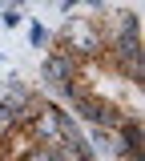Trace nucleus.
<instances>
[{
    "label": "nucleus",
    "instance_id": "f257e3e1",
    "mask_svg": "<svg viewBox=\"0 0 145 161\" xmlns=\"http://www.w3.org/2000/svg\"><path fill=\"white\" fill-rule=\"evenodd\" d=\"M53 44L64 48V53H73L81 64L85 60H101V53H105V36H101L97 16H69L61 24V32L53 36Z\"/></svg>",
    "mask_w": 145,
    "mask_h": 161
},
{
    "label": "nucleus",
    "instance_id": "f03ea898",
    "mask_svg": "<svg viewBox=\"0 0 145 161\" xmlns=\"http://www.w3.org/2000/svg\"><path fill=\"white\" fill-rule=\"evenodd\" d=\"M73 113L89 125V129H117L125 121V109L117 105V101H105V97H97L93 89H85L81 97L73 101Z\"/></svg>",
    "mask_w": 145,
    "mask_h": 161
},
{
    "label": "nucleus",
    "instance_id": "7ed1b4c3",
    "mask_svg": "<svg viewBox=\"0 0 145 161\" xmlns=\"http://www.w3.org/2000/svg\"><path fill=\"white\" fill-rule=\"evenodd\" d=\"M0 105H4V109L16 117V125H20V133H24V129H28V121L36 117V105H41V97H36V93H32V89H28V85H24L16 73H12V77L0 85Z\"/></svg>",
    "mask_w": 145,
    "mask_h": 161
},
{
    "label": "nucleus",
    "instance_id": "20e7f679",
    "mask_svg": "<svg viewBox=\"0 0 145 161\" xmlns=\"http://www.w3.org/2000/svg\"><path fill=\"white\" fill-rule=\"evenodd\" d=\"M73 77H81V60L73 57V53H64V48H57V44H53V53H48V57H44V64H41V89L57 97V93H61Z\"/></svg>",
    "mask_w": 145,
    "mask_h": 161
},
{
    "label": "nucleus",
    "instance_id": "39448f33",
    "mask_svg": "<svg viewBox=\"0 0 145 161\" xmlns=\"http://www.w3.org/2000/svg\"><path fill=\"white\" fill-rule=\"evenodd\" d=\"M53 153H57V145H41V141H32L16 161H53Z\"/></svg>",
    "mask_w": 145,
    "mask_h": 161
},
{
    "label": "nucleus",
    "instance_id": "423d86ee",
    "mask_svg": "<svg viewBox=\"0 0 145 161\" xmlns=\"http://www.w3.org/2000/svg\"><path fill=\"white\" fill-rule=\"evenodd\" d=\"M16 133H20V125H16V117H12V113H8V109L0 105V145H4V141H12Z\"/></svg>",
    "mask_w": 145,
    "mask_h": 161
},
{
    "label": "nucleus",
    "instance_id": "0eeeda50",
    "mask_svg": "<svg viewBox=\"0 0 145 161\" xmlns=\"http://www.w3.org/2000/svg\"><path fill=\"white\" fill-rule=\"evenodd\" d=\"M28 40H32V48H44V44H48V40H53V36H48V28H44L41 20H36V24L28 28Z\"/></svg>",
    "mask_w": 145,
    "mask_h": 161
},
{
    "label": "nucleus",
    "instance_id": "6e6552de",
    "mask_svg": "<svg viewBox=\"0 0 145 161\" xmlns=\"http://www.w3.org/2000/svg\"><path fill=\"white\" fill-rule=\"evenodd\" d=\"M20 8H4V16H0V24H4V28H16V24H20Z\"/></svg>",
    "mask_w": 145,
    "mask_h": 161
}]
</instances>
